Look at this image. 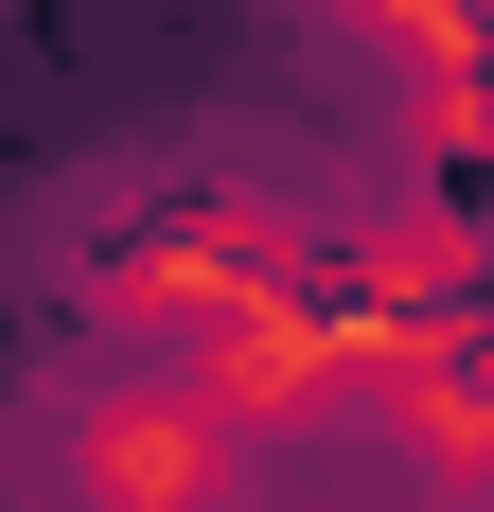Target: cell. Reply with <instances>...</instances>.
Segmentation results:
<instances>
[{"label": "cell", "instance_id": "cell-1", "mask_svg": "<svg viewBox=\"0 0 494 512\" xmlns=\"http://www.w3.org/2000/svg\"><path fill=\"white\" fill-rule=\"evenodd\" d=\"M53 495L71 512H212L230 424L177 407V389H89V407H53Z\"/></svg>", "mask_w": 494, "mask_h": 512}]
</instances>
